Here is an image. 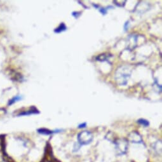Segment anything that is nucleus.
I'll use <instances>...</instances> for the list:
<instances>
[{"instance_id":"nucleus-1","label":"nucleus","mask_w":162,"mask_h":162,"mask_svg":"<svg viewBox=\"0 0 162 162\" xmlns=\"http://www.w3.org/2000/svg\"><path fill=\"white\" fill-rule=\"evenodd\" d=\"M131 73L132 69L127 66H121L117 68L114 74L116 83L119 85H127Z\"/></svg>"},{"instance_id":"nucleus-2","label":"nucleus","mask_w":162,"mask_h":162,"mask_svg":"<svg viewBox=\"0 0 162 162\" xmlns=\"http://www.w3.org/2000/svg\"><path fill=\"white\" fill-rule=\"evenodd\" d=\"M115 147L119 155L124 154L127 153L128 149V140L125 139H119L114 142Z\"/></svg>"},{"instance_id":"nucleus-3","label":"nucleus","mask_w":162,"mask_h":162,"mask_svg":"<svg viewBox=\"0 0 162 162\" xmlns=\"http://www.w3.org/2000/svg\"><path fill=\"white\" fill-rule=\"evenodd\" d=\"M93 140V135L89 131H83L78 135V140L81 145H86Z\"/></svg>"},{"instance_id":"nucleus-4","label":"nucleus","mask_w":162,"mask_h":162,"mask_svg":"<svg viewBox=\"0 0 162 162\" xmlns=\"http://www.w3.org/2000/svg\"><path fill=\"white\" fill-rule=\"evenodd\" d=\"M139 39V35L131 34L128 38L127 48L130 50H134L137 46V41Z\"/></svg>"},{"instance_id":"nucleus-5","label":"nucleus","mask_w":162,"mask_h":162,"mask_svg":"<svg viewBox=\"0 0 162 162\" xmlns=\"http://www.w3.org/2000/svg\"><path fill=\"white\" fill-rule=\"evenodd\" d=\"M128 140L130 141L133 143L139 144L142 142V137L137 132H132L130 134L128 135Z\"/></svg>"},{"instance_id":"nucleus-6","label":"nucleus","mask_w":162,"mask_h":162,"mask_svg":"<svg viewBox=\"0 0 162 162\" xmlns=\"http://www.w3.org/2000/svg\"><path fill=\"white\" fill-rule=\"evenodd\" d=\"M39 113V111L34 106H32L29 110L27 111H24L23 112L20 113L18 116H27V115H30V114H38Z\"/></svg>"},{"instance_id":"nucleus-7","label":"nucleus","mask_w":162,"mask_h":162,"mask_svg":"<svg viewBox=\"0 0 162 162\" xmlns=\"http://www.w3.org/2000/svg\"><path fill=\"white\" fill-rule=\"evenodd\" d=\"M111 57H112V55L111 54L108 53H103V54H100L99 55L97 56L96 57V60L98 61H100V62H104V61L108 60Z\"/></svg>"},{"instance_id":"nucleus-8","label":"nucleus","mask_w":162,"mask_h":162,"mask_svg":"<svg viewBox=\"0 0 162 162\" xmlns=\"http://www.w3.org/2000/svg\"><path fill=\"white\" fill-rule=\"evenodd\" d=\"M66 29H67V27L66 26V24L64 23H61L60 24V25L58 27H57L56 29H55L54 32H55V33H60V32L66 31Z\"/></svg>"},{"instance_id":"nucleus-9","label":"nucleus","mask_w":162,"mask_h":162,"mask_svg":"<svg viewBox=\"0 0 162 162\" xmlns=\"http://www.w3.org/2000/svg\"><path fill=\"white\" fill-rule=\"evenodd\" d=\"M38 132L39 133V134H43V135H50V134H53L54 132L50 130H49L48 128H39L38 130Z\"/></svg>"},{"instance_id":"nucleus-10","label":"nucleus","mask_w":162,"mask_h":162,"mask_svg":"<svg viewBox=\"0 0 162 162\" xmlns=\"http://www.w3.org/2000/svg\"><path fill=\"white\" fill-rule=\"evenodd\" d=\"M22 99V97L20 96V95H17V96L13 97L12 99H10L9 100V102L8 103V106L12 105V104H13L14 103H15L16 102L19 101V100H20Z\"/></svg>"},{"instance_id":"nucleus-11","label":"nucleus","mask_w":162,"mask_h":162,"mask_svg":"<svg viewBox=\"0 0 162 162\" xmlns=\"http://www.w3.org/2000/svg\"><path fill=\"white\" fill-rule=\"evenodd\" d=\"M138 122V123L140 124V125H143L144 127H148V126L149 125V122L145 120V119H143V118H140L139 119V120L137 121Z\"/></svg>"},{"instance_id":"nucleus-12","label":"nucleus","mask_w":162,"mask_h":162,"mask_svg":"<svg viewBox=\"0 0 162 162\" xmlns=\"http://www.w3.org/2000/svg\"><path fill=\"white\" fill-rule=\"evenodd\" d=\"M110 6H108V7H106V8H100L99 9V11H100V12L102 14H103V15H106V14L107 13V10L109 8H110Z\"/></svg>"},{"instance_id":"nucleus-13","label":"nucleus","mask_w":162,"mask_h":162,"mask_svg":"<svg viewBox=\"0 0 162 162\" xmlns=\"http://www.w3.org/2000/svg\"><path fill=\"white\" fill-rule=\"evenodd\" d=\"M81 15V12H73L72 13V15H73L75 19H78L79 17Z\"/></svg>"},{"instance_id":"nucleus-14","label":"nucleus","mask_w":162,"mask_h":162,"mask_svg":"<svg viewBox=\"0 0 162 162\" xmlns=\"http://www.w3.org/2000/svg\"><path fill=\"white\" fill-rule=\"evenodd\" d=\"M86 123H81V124H80V125H79V126H78V128H85L86 127Z\"/></svg>"},{"instance_id":"nucleus-15","label":"nucleus","mask_w":162,"mask_h":162,"mask_svg":"<svg viewBox=\"0 0 162 162\" xmlns=\"http://www.w3.org/2000/svg\"><path fill=\"white\" fill-rule=\"evenodd\" d=\"M128 25H129V21H127V22H126V23L125 24V25H124V29H125V31H127L128 29Z\"/></svg>"},{"instance_id":"nucleus-16","label":"nucleus","mask_w":162,"mask_h":162,"mask_svg":"<svg viewBox=\"0 0 162 162\" xmlns=\"http://www.w3.org/2000/svg\"><path fill=\"white\" fill-rule=\"evenodd\" d=\"M45 162H49V161H45Z\"/></svg>"}]
</instances>
